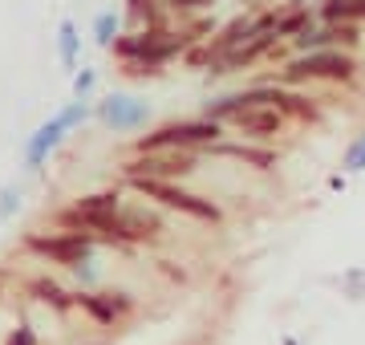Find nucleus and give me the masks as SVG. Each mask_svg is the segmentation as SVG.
I'll list each match as a JSON object with an SVG mask.
<instances>
[{"instance_id":"obj_1","label":"nucleus","mask_w":365,"mask_h":345,"mask_svg":"<svg viewBox=\"0 0 365 345\" xmlns=\"http://www.w3.org/2000/svg\"><path fill=\"white\" fill-rule=\"evenodd\" d=\"M361 66L353 49H313V53L288 57L284 69L276 73L280 86H313V81H329V86H357Z\"/></svg>"},{"instance_id":"obj_2","label":"nucleus","mask_w":365,"mask_h":345,"mask_svg":"<svg viewBox=\"0 0 365 345\" xmlns=\"http://www.w3.org/2000/svg\"><path fill=\"white\" fill-rule=\"evenodd\" d=\"M223 122L199 114V118H182V122H163L158 130L138 134L130 150H207L223 138Z\"/></svg>"},{"instance_id":"obj_3","label":"nucleus","mask_w":365,"mask_h":345,"mask_svg":"<svg viewBox=\"0 0 365 345\" xmlns=\"http://www.w3.org/2000/svg\"><path fill=\"white\" fill-rule=\"evenodd\" d=\"M126 183L143 195V200L158 203V207H167V212H179V215H191L199 224H223V207L207 195H195V191H187V187L170 183V179H126Z\"/></svg>"},{"instance_id":"obj_4","label":"nucleus","mask_w":365,"mask_h":345,"mask_svg":"<svg viewBox=\"0 0 365 345\" xmlns=\"http://www.w3.org/2000/svg\"><path fill=\"white\" fill-rule=\"evenodd\" d=\"M195 150H130L122 163V179H191L195 175Z\"/></svg>"},{"instance_id":"obj_5","label":"nucleus","mask_w":365,"mask_h":345,"mask_svg":"<svg viewBox=\"0 0 365 345\" xmlns=\"http://www.w3.org/2000/svg\"><path fill=\"white\" fill-rule=\"evenodd\" d=\"M93 244L98 240L90 232H73V227H61V232H29L25 236V248L29 252L45 256L53 264H66V268H78L93 256Z\"/></svg>"},{"instance_id":"obj_6","label":"nucleus","mask_w":365,"mask_h":345,"mask_svg":"<svg viewBox=\"0 0 365 345\" xmlns=\"http://www.w3.org/2000/svg\"><path fill=\"white\" fill-rule=\"evenodd\" d=\"M78 309L93 321V325L114 329V325H122V321L130 317L138 305H134L130 292H110V289H106V292H78Z\"/></svg>"},{"instance_id":"obj_7","label":"nucleus","mask_w":365,"mask_h":345,"mask_svg":"<svg viewBox=\"0 0 365 345\" xmlns=\"http://www.w3.org/2000/svg\"><path fill=\"white\" fill-rule=\"evenodd\" d=\"M98 118L118 134H134L150 122V106H146L143 98H130V93H110L98 106Z\"/></svg>"},{"instance_id":"obj_8","label":"nucleus","mask_w":365,"mask_h":345,"mask_svg":"<svg viewBox=\"0 0 365 345\" xmlns=\"http://www.w3.org/2000/svg\"><path fill=\"white\" fill-rule=\"evenodd\" d=\"M280 45H284V41L276 37V33H260V37H248L244 45H235L232 53H223L220 61H215V69H211V73L220 78V73H240V69H252L256 61L272 57L276 49H280Z\"/></svg>"},{"instance_id":"obj_9","label":"nucleus","mask_w":365,"mask_h":345,"mask_svg":"<svg viewBox=\"0 0 365 345\" xmlns=\"http://www.w3.org/2000/svg\"><path fill=\"white\" fill-rule=\"evenodd\" d=\"M227 126H232V130H240V134H248V138H264V143H268L272 134H280L288 126V118L276 106H248L244 114H235Z\"/></svg>"},{"instance_id":"obj_10","label":"nucleus","mask_w":365,"mask_h":345,"mask_svg":"<svg viewBox=\"0 0 365 345\" xmlns=\"http://www.w3.org/2000/svg\"><path fill=\"white\" fill-rule=\"evenodd\" d=\"M66 134L69 130H66V122H61V118H49L45 126H37V130L29 134V143H25V171H41V163L61 146Z\"/></svg>"},{"instance_id":"obj_11","label":"nucleus","mask_w":365,"mask_h":345,"mask_svg":"<svg viewBox=\"0 0 365 345\" xmlns=\"http://www.w3.org/2000/svg\"><path fill=\"white\" fill-rule=\"evenodd\" d=\"M207 155H223V159H240V163H248V167H256V171H272V167H276V150H272V146L227 143V138H220L215 146H207Z\"/></svg>"},{"instance_id":"obj_12","label":"nucleus","mask_w":365,"mask_h":345,"mask_svg":"<svg viewBox=\"0 0 365 345\" xmlns=\"http://www.w3.org/2000/svg\"><path fill=\"white\" fill-rule=\"evenodd\" d=\"M126 232H130V244H158L163 240V220H158V212H150V207H130L126 203Z\"/></svg>"},{"instance_id":"obj_13","label":"nucleus","mask_w":365,"mask_h":345,"mask_svg":"<svg viewBox=\"0 0 365 345\" xmlns=\"http://www.w3.org/2000/svg\"><path fill=\"white\" fill-rule=\"evenodd\" d=\"M25 292H33L41 305H49V309H57V313H69V309H78V292H66L57 280H49V277H33L25 284Z\"/></svg>"},{"instance_id":"obj_14","label":"nucleus","mask_w":365,"mask_h":345,"mask_svg":"<svg viewBox=\"0 0 365 345\" xmlns=\"http://www.w3.org/2000/svg\"><path fill=\"white\" fill-rule=\"evenodd\" d=\"M317 21V9H309V4H288V9H276V25L272 33L280 41H292L297 33H304V29Z\"/></svg>"},{"instance_id":"obj_15","label":"nucleus","mask_w":365,"mask_h":345,"mask_svg":"<svg viewBox=\"0 0 365 345\" xmlns=\"http://www.w3.org/2000/svg\"><path fill=\"white\" fill-rule=\"evenodd\" d=\"M126 21L138 29H158L170 21L167 0H126Z\"/></svg>"},{"instance_id":"obj_16","label":"nucleus","mask_w":365,"mask_h":345,"mask_svg":"<svg viewBox=\"0 0 365 345\" xmlns=\"http://www.w3.org/2000/svg\"><path fill=\"white\" fill-rule=\"evenodd\" d=\"M78 49H81V33L73 21H61L57 25V57H61V66L73 69L78 66Z\"/></svg>"},{"instance_id":"obj_17","label":"nucleus","mask_w":365,"mask_h":345,"mask_svg":"<svg viewBox=\"0 0 365 345\" xmlns=\"http://www.w3.org/2000/svg\"><path fill=\"white\" fill-rule=\"evenodd\" d=\"M118 33H122V13H114V9L98 13V21H93V41H98L102 49H110V45H114Z\"/></svg>"},{"instance_id":"obj_18","label":"nucleus","mask_w":365,"mask_h":345,"mask_svg":"<svg viewBox=\"0 0 365 345\" xmlns=\"http://www.w3.org/2000/svg\"><path fill=\"white\" fill-rule=\"evenodd\" d=\"M341 171L345 175H361L365 171V130L345 146V155H341Z\"/></svg>"},{"instance_id":"obj_19","label":"nucleus","mask_w":365,"mask_h":345,"mask_svg":"<svg viewBox=\"0 0 365 345\" xmlns=\"http://www.w3.org/2000/svg\"><path fill=\"white\" fill-rule=\"evenodd\" d=\"M167 9L179 16V21H191V16L211 13V9H215V0H167Z\"/></svg>"},{"instance_id":"obj_20","label":"nucleus","mask_w":365,"mask_h":345,"mask_svg":"<svg viewBox=\"0 0 365 345\" xmlns=\"http://www.w3.org/2000/svg\"><path fill=\"white\" fill-rule=\"evenodd\" d=\"M341 289L349 301H365V264L361 268H349L345 277H341Z\"/></svg>"},{"instance_id":"obj_21","label":"nucleus","mask_w":365,"mask_h":345,"mask_svg":"<svg viewBox=\"0 0 365 345\" xmlns=\"http://www.w3.org/2000/svg\"><path fill=\"white\" fill-rule=\"evenodd\" d=\"M57 118L66 122V130H78L81 122L90 118V102H86V98H78V102H69V106L57 114Z\"/></svg>"},{"instance_id":"obj_22","label":"nucleus","mask_w":365,"mask_h":345,"mask_svg":"<svg viewBox=\"0 0 365 345\" xmlns=\"http://www.w3.org/2000/svg\"><path fill=\"white\" fill-rule=\"evenodd\" d=\"M93 69H81V73H73V93H78V98H90V90H93Z\"/></svg>"},{"instance_id":"obj_23","label":"nucleus","mask_w":365,"mask_h":345,"mask_svg":"<svg viewBox=\"0 0 365 345\" xmlns=\"http://www.w3.org/2000/svg\"><path fill=\"white\" fill-rule=\"evenodd\" d=\"M4 345H41V341H37V333H33V325H21V329L9 333V341Z\"/></svg>"},{"instance_id":"obj_24","label":"nucleus","mask_w":365,"mask_h":345,"mask_svg":"<svg viewBox=\"0 0 365 345\" xmlns=\"http://www.w3.org/2000/svg\"><path fill=\"white\" fill-rule=\"evenodd\" d=\"M16 203H21L16 200V191H0V215H13Z\"/></svg>"},{"instance_id":"obj_25","label":"nucleus","mask_w":365,"mask_h":345,"mask_svg":"<svg viewBox=\"0 0 365 345\" xmlns=\"http://www.w3.org/2000/svg\"><path fill=\"white\" fill-rule=\"evenodd\" d=\"M329 187H333V191H345V171H337V175H329Z\"/></svg>"},{"instance_id":"obj_26","label":"nucleus","mask_w":365,"mask_h":345,"mask_svg":"<svg viewBox=\"0 0 365 345\" xmlns=\"http://www.w3.org/2000/svg\"><path fill=\"white\" fill-rule=\"evenodd\" d=\"M353 16H357V21L365 25V0H353Z\"/></svg>"}]
</instances>
